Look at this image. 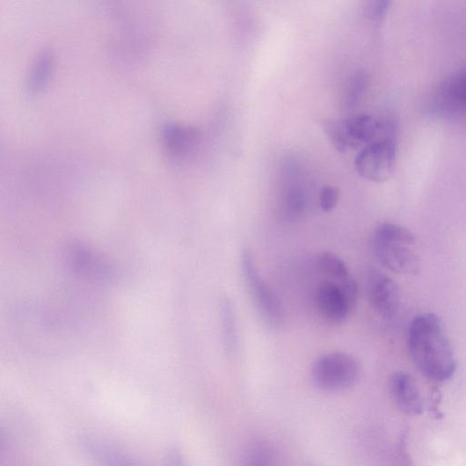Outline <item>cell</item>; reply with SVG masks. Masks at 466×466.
<instances>
[{
	"mask_svg": "<svg viewBox=\"0 0 466 466\" xmlns=\"http://www.w3.org/2000/svg\"><path fill=\"white\" fill-rule=\"evenodd\" d=\"M325 129L334 147L338 151L347 152L378 141L376 139L389 132L392 127L390 122L371 115L356 114L345 120L329 121Z\"/></svg>",
	"mask_w": 466,
	"mask_h": 466,
	"instance_id": "cell-3",
	"label": "cell"
},
{
	"mask_svg": "<svg viewBox=\"0 0 466 466\" xmlns=\"http://www.w3.org/2000/svg\"><path fill=\"white\" fill-rule=\"evenodd\" d=\"M93 452L105 466H142L131 457L104 446L92 444Z\"/></svg>",
	"mask_w": 466,
	"mask_h": 466,
	"instance_id": "cell-17",
	"label": "cell"
},
{
	"mask_svg": "<svg viewBox=\"0 0 466 466\" xmlns=\"http://www.w3.org/2000/svg\"><path fill=\"white\" fill-rule=\"evenodd\" d=\"M396 146L391 140H380L364 147L355 158L358 174L373 182H384L393 173Z\"/></svg>",
	"mask_w": 466,
	"mask_h": 466,
	"instance_id": "cell-6",
	"label": "cell"
},
{
	"mask_svg": "<svg viewBox=\"0 0 466 466\" xmlns=\"http://www.w3.org/2000/svg\"><path fill=\"white\" fill-rule=\"evenodd\" d=\"M389 390L396 407L407 415L423 413L422 397L414 378L407 373L396 372L389 380Z\"/></svg>",
	"mask_w": 466,
	"mask_h": 466,
	"instance_id": "cell-11",
	"label": "cell"
},
{
	"mask_svg": "<svg viewBox=\"0 0 466 466\" xmlns=\"http://www.w3.org/2000/svg\"><path fill=\"white\" fill-rule=\"evenodd\" d=\"M316 303L322 316L335 325L345 323L354 309L342 286L327 280L317 287Z\"/></svg>",
	"mask_w": 466,
	"mask_h": 466,
	"instance_id": "cell-8",
	"label": "cell"
},
{
	"mask_svg": "<svg viewBox=\"0 0 466 466\" xmlns=\"http://www.w3.org/2000/svg\"><path fill=\"white\" fill-rule=\"evenodd\" d=\"M372 244L375 257L388 270L413 276L420 272V260L412 250L415 237L410 229L391 222L382 223L374 233Z\"/></svg>",
	"mask_w": 466,
	"mask_h": 466,
	"instance_id": "cell-2",
	"label": "cell"
},
{
	"mask_svg": "<svg viewBox=\"0 0 466 466\" xmlns=\"http://www.w3.org/2000/svg\"><path fill=\"white\" fill-rule=\"evenodd\" d=\"M200 143L198 129L180 124H167L162 131V144L168 158L174 163L189 159Z\"/></svg>",
	"mask_w": 466,
	"mask_h": 466,
	"instance_id": "cell-9",
	"label": "cell"
},
{
	"mask_svg": "<svg viewBox=\"0 0 466 466\" xmlns=\"http://www.w3.org/2000/svg\"><path fill=\"white\" fill-rule=\"evenodd\" d=\"M283 182L279 192V209L289 221L298 220L305 212L306 195L300 181V168L294 160H288L282 168Z\"/></svg>",
	"mask_w": 466,
	"mask_h": 466,
	"instance_id": "cell-7",
	"label": "cell"
},
{
	"mask_svg": "<svg viewBox=\"0 0 466 466\" xmlns=\"http://www.w3.org/2000/svg\"><path fill=\"white\" fill-rule=\"evenodd\" d=\"M390 5L388 2L372 3L367 8V15L373 20H381L386 15Z\"/></svg>",
	"mask_w": 466,
	"mask_h": 466,
	"instance_id": "cell-21",
	"label": "cell"
},
{
	"mask_svg": "<svg viewBox=\"0 0 466 466\" xmlns=\"http://www.w3.org/2000/svg\"><path fill=\"white\" fill-rule=\"evenodd\" d=\"M241 466H279L278 454L268 442H257L246 450Z\"/></svg>",
	"mask_w": 466,
	"mask_h": 466,
	"instance_id": "cell-16",
	"label": "cell"
},
{
	"mask_svg": "<svg viewBox=\"0 0 466 466\" xmlns=\"http://www.w3.org/2000/svg\"><path fill=\"white\" fill-rule=\"evenodd\" d=\"M449 93L454 99L466 102V72L452 79L449 85Z\"/></svg>",
	"mask_w": 466,
	"mask_h": 466,
	"instance_id": "cell-20",
	"label": "cell"
},
{
	"mask_svg": "<svg viewBox=\"0 0 466 466\" xmlns=\"http://www.w3.org/2000/svg\"><path fill=\"white\" fill-rule=\"evenodd\" d=\"M220 320L224 347L228 354L236 353L239 345L238 329L235 307L228 298L221 303Z\"/></svg>",
	"mask_w": 466,
	"mask_h": 466,
	"instance_id": "cell-13",
	"label": "cell"
},
{
	"mask_svg": "<svg viewBox=\"0 0 466 466\" xmlns=\"http://www.w3.org/2000/svg\"><path fill=\"white\" fill-rule=\"evenodd\" d=\"M362 368L353 355L336 352L325 354L314 364L312 376L317 388L338 393L354 386L360 380Z\"/></svg>",
	"mask_w": 466,
	"mask_h": 466,
	"instance_id": "cell-4",
	"label": "cell"
},
{
	"mask_svg": "<svg viewBox=\"0 0 466 466\" xmlns=\"http://www.w3.org/2000/svg\"><path fill=\"white\" fill-rule=\"evenodd\" d=\"M407 345L417 370L429 380L444 382L456 371L457 362L441 319L423 314L411 323Z\"/></svg>",
	"mask_w": 466,
	"mask_h": 466,
	"instance_id": "cell-1",
	"label": "cell"
},
{
	"mask_svg": "<svg viewBox=\"0 0 466 466\" xmlns=\"http://www.w3.org/2000/svg\"><path fill=\"white\" fill-rule=\"evenodd\" d=\"M367 75L362 72L356 73L348 84L345 93V104L347 108H354L364 96L367 88Z\"/></svg>",
	"mask_w": 466,
	"mask_h": 466,
	"instance_id": "cell-18",
	"label": "cell"
},
{
	"mask_svg": "<svg viewBox=\"0 0 466 466\" xmlns=\"http://www.w3.org/2000/svg\"><path fill=\"white\" fill-rule=\"evenodd\" d=\"M67 261L73 271L82 276L99 281L113 278V267L83 246H72L67 251Z\"/></svg>",
	"mask_w": 466,
	"mask_h": 466,
	"instance_id": "cell-12",
	"label": "cell"
},
{
	"mask_svg": "<svg viewBox=\"0 0 466 466\" xmlns=\"http://www.w3.org/2000/svg\"><path fill=\"white\" fill-rule=\"evenodd\" d=\"M367 295L373 309L384 319L395 316L400 306V290L390 277L374 276L368 281Z\"/></svg>",
	"mask_w": 466,
	"mask_h": 466,
	"instance_id": "cell-10",
	"label": "cell"
},
{
	"mask_svg": "<svg viewBox=\"0 0 466 466\" xmlns=\"http://www.w3.org/2000/svg\"><path fill=\"white\" fill-rule=\"evenodd\" d=\"M316 266L327 281L342 285L352 278L345 263L333 253H321L316 258Z\"/></svg>",
	"mask_w": 466,
	"mask_h": 466,
	"instance_id": "cell-14",
	"label": "cell"
},
{
	"mask_svg": "<svg viewBox=\"0 0 466 466\" xmlns=\"http://www.w3.org/2000/svg\"><path fill=\"white\" fill-rule=\"evenodd\" d=\"M53 67V58L50 52L43 53L34 63L28 81L27 91L35 94L46 87Z\"/></svg>",
	"mask_w": 466,
	"mask_h": 466,
	"instance_id": "cell-15",
	"label": "cell"
},
{
	"mask_svg": "<svg viewBox=\"0 0 466 466\" xmlns=\"http://www.w3.org/2000/svg\"><path fill=\"white\" fill-rule=\"evenodd\" d=\"M242 269L246 282L264 322L273 329H279L286 321V312L278 296L261 277L253 253L245 248Z\"/></svg>",
	"mask_w": 466,
	"mask_h": 466,
	"instance_id": "cell-5",
	"label": "cell"
},
{
	"mask_svg": "<svg viewBox=\"0 0 466 466\" xmlns=\"http://www.w3.org/2000/svg\"><path fill=\"white\" fill-rule=\"evenodd\" d=\"M339 200V191L334 186L323 188L320 193V206L325 212H331L335 209Z\"/></svg>",
	"mask_w": 466,
	"mask_h": 466,
	"instance_id": "cell-19",
	"label": "cell"
}]
</instances>
